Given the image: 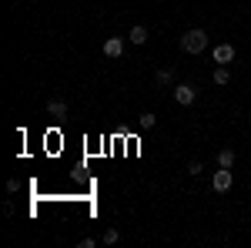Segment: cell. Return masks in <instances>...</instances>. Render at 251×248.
Returning a JSON list of instances; mask_svg holds the SVG:
<instances>
[{
  "label": "cell",
  "instance_id": "cell-1",
  "mask_svg": "<svg viewBox=\"0 0 251 248\" xmlns=\"http://www.w3.org/2000/svg\"><path fill=\"white\" fill-rule=\"evenodd\" d=\"M208 47V30H201V27H191L184 37H181V51L184 54H201Z\"/></svg>",
  "mask_w": 251,
  "mask_h": 248
},
{
  "label": "cell",
  "instance_id": "cell-2",
  "mask_svg": "<svg viewBox=\"0 0 251 248\" xmlns=\"http://www.w3.org/2000/svg\"><path fill=\"white\" fill-rule=\"evenodd\" d=\"M171 97H174V104L188 108V104H194V101H198V91H194L191 84H174V87H171Z\"/></svg>",
  "mask_w": 251,
  "mask_h": 248
},
{
  "label": "cell",
  "instance_id": "cell-3",
  "mask_svg": "<svg viewBox=\"0 0 251 248\" xmlns=\"http://www.w3.org/2000/svg\"><path fill=\"white\" fill-rule=\"evenodd\" d=\"M234 185V171L231 168H218V171H214V178H211V188L214 191H228Z\"/></svg>",
  "mask_w": 251,
  "mask_h": 248
},
{
  "label": "cell",
  "instance_id": "cell-4",
  "mask_svg": "<svg viewBox=\"0 0 251 248\" xmlns=\"http://www.w3.org/2000/svg\"><path fill=\"white\" fill-rule=\"evenodd\" d=\"M211 57H214V64H231L234 60V44H218Z\"/></svg>",
  "mask_w": 251,
  "mask_h": 248
},
{
  "label": "cell",
  "instance_id": "cell-5",
  "mask_svg": "<svg viewBox=\"0 0 251 248\" xmlns=\"http://www.w3.org/2000/svg\"><path fill=\"white\" fill-rule=\"evenodd\" d=\"M124 54V37H107L104 40V57H121Z\"/></svg>",
  "mask_w": 251,
  "mask_h": 248
},
{
  "label": "cell",
  "instance_id": "cell-6",
  "mask_svg": "<svg viewBox=\"0 0 251 248\" xmlns=\"http://www.w3.org/2000/svg\"><path fill=\"white\" fill-rule=\"evenodd\" d=\"M47 114L50 117H67V101H64V97H50V101H47Z\"/></svg>",
  "mask_w": 251,
  "mask_h": 248
},
{
  "label": "cell",
  "instance_id": "cell-7",
  "mask_svg": "<svg viewBox=\"0 0 251 248\" xmlns=\"http://www.w3.org/2000/svg\"><path fill=\"white\" fill-rule=\"evenodd\" d=\"M148 37H151V34H148V27H144V24L131 27V34H127V40H131V44H137V47H141V44H148Z\"/></svg>",
  "mask_w": 251,
  "mask_h": 248
},
{
  "label": "cell",
  "instance_id": "cell-8",
  "mask_svg": "<svg viewBox=\"0 0 251 248\" xmlns=\"http://www.w3.org/2000/svg\"><path fill=\"white\" fill-rule=\"evenodd\" d=\"M218 168H234V151L231 148H221V151H218Z\"/></svg>",
  "mask_w": 251,
  "mask_h": 248
},
{
  "label": "cell",
  "instance_id": "cell-9",
  "mask_svg": "<svg viewBox=\"0 0 251 248\" xmlns=\"http://www.w3.org/2000/svg\"><path fill=\"white\" fill-rule=\"evenodd\" d=\"M228 81H231V71H228V64H218V71H214V84H218V87H225Z\"/></svg>",
  "mask_w": 251,
  "mask_h": 248
},
{
  "label": "cell",
  "instance_id": "cell-10",
  "mask_svg": "<svg viewBox=\"0 0 251 248\" xmlns=\"http://www.w3.org/2000/svg\"><path fill=\"white\" fill-rule=\"evenodd\" d=\"M154 124H157V117L151 114V111H144V114H137V128H141V131H151Z\"/></svg>",
  "mask_w": 251,
  "mask_h": 248
},
{
  "label": "cell",
  "instance_id": "cell-11",
  "mask_svg": "<svg viewBox=\"0 0 251 248\" xmlns=\"http://www.w3.org/2000/svg\"><path fill=\"white\" fill-rule=\"evenodd\" d=\"M154 81H157V84H161V87H168V84H171V81H174V74H171V71H168V67H164V71H157V74H154Z\"/></svg>",
  "mask_w": 251,
  "mask_h": 248
},
{
  "label": "cell",
  "instance_id": "cell-12",
  "mask_svg": "<svg viewBox=\"0 0 251 248\" xmlns=\"http://www.w3.org/2000/svg\"><path fill=\"white\" fill-rule=\"evenodd\" d=\"M117 242H121V231H117V228L104 231V245H117Z\"/></svg>",
  "mask_w": 251,
  "mask_h": 248
},
{
  "label": "cell",
  "instance_id": "cell-13",
  "mask_svg": "<svg viewBox=\"0 0 251 248\" xmlns=\"http://www.w3.org/2000/svg\"><path fill=\"white\" fill-rule=\"evenodd\" d=\"M201 171H204V165H201V161H191V165H188V174H194V178H198Z\"/></svg>",
  "mask_w": 251,
  "mask_h": 248
}]
</instances>
